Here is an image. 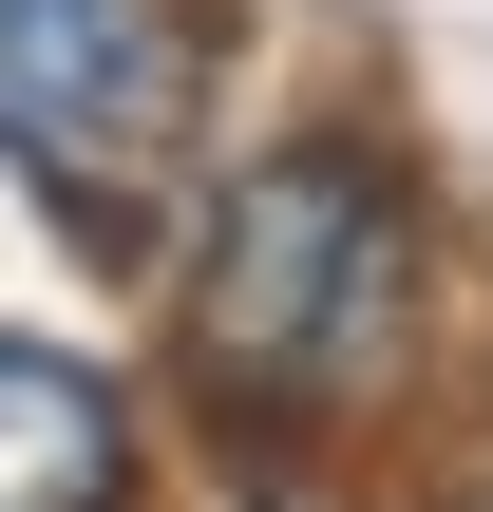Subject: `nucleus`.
<instances>
[{"instance_id":"nucleus-2","label":"nucleus","mask_w":493,"mask_h":512,"mask_svg":"<svg viewBox=\"0 0 493 512\" xmlns=\"http://www.w3.org/2000/svg\"><path fill=\"white\" fill-rule=\"evenodd\" d=\"M190 76V0H0V152L57 209H152Z\"/></svg>"},{"instance_id":"nucleus-3","label":"nucleus","mask_w":493,"mask_h":512,"mask_svg":"<svg viewBox=\"0 0 493 512\" xmlns=\"http://www.w3.org/2000/svg\"><path fill=\"white\" fill-rule=\"evenodd\" d=\"M0 512H133V418L57 342H0Z\"/></svg>"},{"instance_id":"nucleus-1","label":"nucleus","mask_w":493,"mask_h":512,"mask_svg":"<svg viewBox=\"0 0 493 512\" xmlns=\"http://www.w3.org/2000/svg\"><path fill=\"white\" fill-rule=\"evenodd\" d=\"M380 285H399V171L342 152V133H304V152H266V171L190 228L171 342H190V380L247 418V399H304V380L380 323Z\"/></svg>"}]
</instances>
